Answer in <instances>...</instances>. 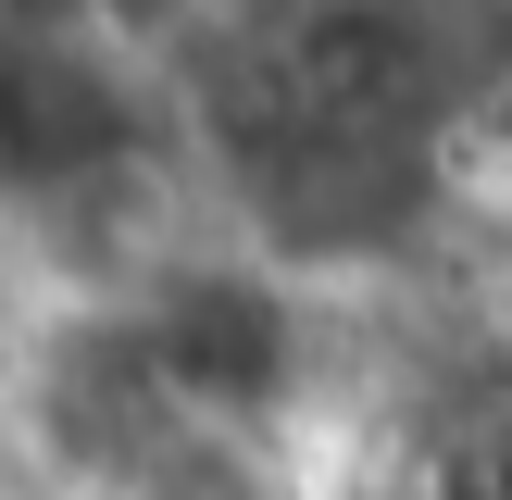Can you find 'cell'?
<instances>
[{
  "instance_id": "6da1fadb",
  "label": "cell",
  "mask_w": 512,
  "mask_h": 500,
  "mask_svg": "<svg viewBox=\"0 0 512 500\" xmlns=\"http://www.w3.org/2000/svg\"><path fill=\"white\" fill-rule=\"evenodd\" d=\"M125 325H138L175 425H275L300 400V300L263 263H225V250L150 263L138 300H125Z\"/></svg>"
},
{
  "instance_id": "7a4b0ae2",
  "label": "cell",
  "mask_w": 512,
  "mask_h": 500,
  "mask_svg": "<svg viewBox=\"0 0 512 500\" xmlns=\"http://www.w3.org/2000/svg\"><path fill=\"white\" fill-rule=\"evenodd\" d=\"M263 75H275V125H263V138L425 150L413 125L438 113V38H425L413 0H313V13L275 25Z\"/></svg>"
},
{
  "instance_id": "3957f363",
  "label": "cell",
  "mask_w": 512,
  "mask_h": 500,
  "mask_svg": "<svg viewBox=\"0 0 512 500\" xmlns=\"http://www.w3.org/2000/svg\"><path fill=\"white\" fill-rule=\"evenodd\" d=\"M450 475H463V500H512V400L475 425L463 450H450Z\"/></svg>"
}]
</instances>
